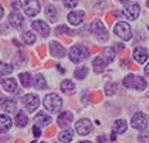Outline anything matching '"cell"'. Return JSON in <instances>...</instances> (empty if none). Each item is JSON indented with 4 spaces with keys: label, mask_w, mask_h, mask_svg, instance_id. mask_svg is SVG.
Returning a JSON list of instances; mask_svg holds the SVG:
<instances>
[{
    "label": "cell",
    "mask_w": 149,
    "mask_h": 143,
    "mask_svg": "<svg viewBox=\"0 0 149 143\" xmlns=\"http://www.w3.org/2000/svg\"><path fill=\"white\" fill-rule=\"evenodd\" d=\"M43 105H44V108H46L48 112H51V113H57L58 110H61L63 108V99L58 96L57 94H48L46 95V98L43 101Z\"/></svg>",
    "instance_id": "cell-1"
},
{
    "label": "cell",
    "mask_w": 149,
    "mask_h": 143,
    "mask_svg": "<svg viewBox=\"0 0 149 143\" xmlns=\"http://www.w3.org/2000/svg\"><path fill=\"white\" fill-rule=\"evenodd\" d=\"M124 85L126 88H134L138 89V91H143L146 88V81L139 75H135V74H129L124 78Z\"/></svg>",
    "instance_id": "cell-2"
},
{
    "label": "cell",
    "mask_w": 149,
    "mask_h": 143,
    "mask_svg": "<svg viewBox=\"0 0 149 143\" xmlns=\"http://www.w3.org/2000/svg\"><path fill=\"white\" fill-rule=\"evenodd\" d=\"M91 31H92V34H94V37H95L98 41H101V43L108 41V38H109V33H108L107 28L104 27V23L101 22V20H94V22H92Z\"/></svg>",
    "instance_id": "cell-3"
},
{
    "label": "cell",
    "mask_w": 149,
    "mask_h": 143,
    "mask_svg": "<svg viewBox=\"0 0 149 143\" xmlns=\"http://www.w3.org/2000/svg\"><path fill=\"white\" fill-rule=\"evenodd\" d=\"M88 55H90L88 50L81 44L74 45V47L70 50V60H71L72 62H75V64H78V62H81L82 60L88 58Z\"/></svg>",
    "instance_id": "cell-4"
},
{
    "label": "cell",
    "mask_w": 149,
    "mask_h": 143,
    "mask_svg": "<svg viewBox=\"0 0 149 143\" xmlns=\"http://www.w3.org/2000/svg\"><path fill=\"white\" fill-rule=\"evenodd\" d=\"M115 34L118 35V37H121L122 40H131V37H132V30H131V26L125 22H119L115 24Z\"/></svg>",
    "instance_id": "cell-5"
},
{
    "label": "cell",
    "mask_w": 149,
    "mask_h": 143,
    "mask_svg": "<svg viewBox=\"0 0 149 143\" xmlns=\"http://www.w3.org/2000/svg\"><path fill=\"white\" fill-rule=\"evenodd\" d=\"M131 125L134 129H138V131H143L146 126H148V118L145 113L142 112H136L132 118H131Z\"/></svg>",
    "instance_id": "cell-6"
},
{
    "label": "cell",
    "mask_w": 149,
    "mask_h": 143,
    "mask_svg": "<svg viewBox=\"0 0 149 143\" xmlns=\"http://www.w3.org/2000/svg\"><path fill=\"white\" fill-rule=\"evenodd\" d=\"M22 102H23L24 108L27 110H30V112H33L38 108V105H40V99L37 95L34 94H29V95H24L23 99H22Z\"/></svg>",
    "instance_id": "cell-7"
},
{
    "label": "cell",
    "mask_w": 149,
    "mask_h": 143,
    "mask_svg": "<svg viewBox=\"0 0 149 143\" xmlns=\"http://www.w3.org/2000/svg\"><path fill=\"white\" fill-rule=\"evenodd\" d=\"M75 131L81 136H87L92 132V125L90 119H81L75 123Z\"/></svg>",
    "instance_id": "cell-8"
},
{
    "label": "cell",
    "mask_w": 149,
    "mask_h": 143,
    "mask_svg": "<svg viewBox=\"0 0 149 143\" xmlns=\"http://www.w3.org/2000/svg\"><path fill=\"white\" fill-rule=\"evenodd\" d=\"M40 9H41V6H40V1H38V0H27L26 4H24V11H26V14L30 16V17L38 14Z\"/></svg>",
    "instance_id": "cell-9"
},
{
    "label": "cell",
    "mask_w": 149,
    "mask_h": 143,
    "mask_svg": "<svg viewBox=\"0 0 149 143\" xmlns=\"http://www.w3.org/2000/svg\"><path fill=\"white\" fill-rule=\"evenodd\" d=\"M132 55H134V58L136 60V62H139V64H145L149 58L148 50L143 48V47H136V48L134 50Z\"/></svg>",
    "instance_id": "cell-10"
},
{
    "label": "cell",
    "mask_w": 149,
    "mask_h": 143,
    "mask_svg": "<svg viewBox=\"0 0 149 143\" xmlns=\"http://www.w3.org/2000/svg\"><path fill=\"white\" fill-rule=\"evenodd\" d=\"M139 11H141L139 4H138V3H131V4H128L125 7L124 14H125L129 20H136L138 16H139Z\"/></svg>",
    "instance_id": "cell-11"
},
{
    "label": "cell",
    "mask_w": 149,
    "mask_h": 143,
    "mask_svg": "<svg viewBox=\"0 0 149 143\" xmlns=\"http://www.w3.org/2000/svg\"><path fill=\"white\" fill-rule=\"evenodd\" d=\"M84 20H85V11H82V10L71 11L68 14V22L72 26H80Z\"/></svg>",
    "instance_id": "cell-12"
},
{
    "label": "cell",
    "mask_w": 149,
    "mask_h": 143,
    "mask_svg": "<svg viewBox=\"0 0 149 143\" xmlns=\"http://www.w3.org/2000/svg\"><path fill=\"white\" fill-rule=\"evenodd\" d=\"M50 53H51L53 57H56V58H63L64 55L67 54L65 48L60 44L58 41H51V44H50Z\"/></svg>",
    "instance_id": "cell-13"
},
{
    "label": "cell",
    "mask_w": 149,
    "mask_h": 143,
    "mask_svg": "<svg viewBox=\"0 0 149 143\" xmlns=\"http://www.w3.org/2000/svg\"><path fill=\"white\" fill-rule=\"evenodd\" d=\"M31 27L34 28L36 31H38L43 37H48V34H50V27H48L47 23L43 22V20H36V22H33Z\"/></svg>",
    "instance_id": "cell-14"
},
{
    "label": "cell",
    "mask_w": 149,
    "mask_h": 143,
    "mask_svg": "<svg viewBox=\"0 0 149 143\" xmlns=\"http://www.w3.org/2000/svg\"><path fill=\"white\" fill-rule=\"evenodd\" d=\"M72 121H74V116H72V113H71L70 110H64L57 119L58 126H61V128H67Z\"/></svg>",
    "instance_id": "cell-15"
},
{
    "label": "cell",
    "mask_w": 149,
    "mask_h": 143,
    "mask_svg": "<svg viewBox=\"0 0 149 143\" xmlns=\"http://www.w3.org/2000/svg\"><path fill=\"white\" fill-rule=\"evenodd\" d=\"M1 88L6 92H17V82L14 78H4L1 79Z\"/></svg>",
    "instance_id": "cell-16"
},
{
    "label": "cell",
    "mask_w": 149,
    "mask_h": 143,
    "mask_svg": "<svg viewBox=\"0 0 149 143\" xmlns=\"http://www.w3.org/2000/svg\"><path fill=\"white\" fill-rule=\"evenodd\" d=\"M23 16L19 13V11H13L10 13V16H9V23L12 24L14 28H20L22 26H23Z\"/></svg>",
    "instance_id": "cell-17"
},
{
    "label": "cell",
    "mask_w": 149,
    "mask_h": 143,
    "mask_svg": "<svg viewBox=\"0 0 149 143\" xmlns=\"http://www.w3.org/2000/svg\"><path fill=\"white\" fill-rule=\"evenodd\" d=\"M34 122L37 126H41V128H44V126H48L50 123H51V118L46 115L44 112H38L37 115L34 116Z\"/></svg>",
    "instance_id": "cell-18"
},
{
    "label": "cell",
    "mask_w": 149,
    "mask_h": 143,
    "mask_svg": "<svg viewBox=\"0 0 149 143\" xmlns=\"http://www.w3.org/2000/svg\"><path fill=\"white\" fill-rule=\"evenodd\" d=\"M0 106L6 112H14L16 110V101L14 99H4L0 98Z\"/></svg>",
    "instance_id": "cell-19"
},
{
    "label": "cell",
    "mask_w": 149,
    "mask_h": 143,
    "mask_svg": "<svg viewBox=\"0 0 149 143\" xmlns=\"http://www.w3.org/2000/svg\"><path fill=\"white\" fill-rule=\"evenodd\" d=\"M92 65H94V71H95L97 74H101L104 69L107 68V61L104 60L102 57H97V58H94Z\"/></svg>",
    "instance_id": "cell-20"
},
{
    "label": "cell",
    "mask_w": 149,
    "mask_h": 143,
    "mask_svg": "<svg viewBox=\"0 0 149 143\" xmlns=\"http://www.w3.org/2000/svg\"><path fill=\"white\" fill-rule=\"evenodd\" d=\"M74 139V132L71 129H64L63 132L58 133V140L63 143H70Z\"/></svg>",
    "instance_id": "cell-21"
},
{
    "label": "cell",
    "mask_w": 149,
    "mask_h": 143,
    "mask_svg": "<svg viewBox=\"0 0 149 143\" xmlns=\"http://www.w3.org/2000/svg\"><path fill=\"white\" fill-rule=\"evenodd\" d=\"M12 128V119L6 115H0V133L6 132Z\"/></svg>",
    "instance_id": "cell-22"
},
{
    "label": "cell",
    "mask_w": 149,
    "mask_h": 143,
    "mask_svg": "<svg viewBox=\"0 0 149 143\" xmlns=\"http://www.w3.org/2000/svg\"><path fill=\"white\" fill-rule=\"evenodd\" d=\"M126 128H128L126 122L124 119H118V121H115L114 126H112V131H114V133H125Z\"/></svg>",
    "instance_id": "cell-23"
},
{
    "label": "cell",
    "mask_w": 149,
    "mask_h": 143,
    "mask_svg": "<svg viewBox=\"0 0 149 143\" xmlns=\"http://www.w3.org/2000/svg\"><path fill=\"white\" fill-rule=\"evenodd\" d=\"M27 123H29V118L26 116V113L23 110H19V113L16 115V125L19 128H24Z\"/></svg>",
    "instance_id": "cell-24"
},
{
    "label": "cell",
    "mask_w": 149,
    "mask_h": 143,
    "mask_svg": "<svg viewBox=\"0 0 149 143\" xmlns=\"http://www.w3.org/2000/svg\"><path fill=\"white\" fill-rule=\"evenodd\" d=\"M46 14H47V17H48L50 22H57V17H58L57 7H54V6H47Z\"/></svg>",
    "instance_id": "cell-25"
},
{
    "label": "cell",
    "mask_w": 149,
    "mask_h": 143,
    "mask_svg": "<svg viewBox=\"0 0 149 143\" xmlns=\"http://www.w3.org/2000/svg\"><path fill=\"white\" fill-rule=\"evenodd\" d=\"M61 89H63V92H65V94H72V92L75 91V85H74L72 81L65 79V81H63V84H61Z\"/></svg>",
    "instance_id": "cell-26"
},
{
    "label": "cell",
    "mask_w": 149,
    "mask_h": 143,
    "mask_svg": "<svg viewBox=\"0 0 149 143\" xmlns=\"http://www.w3.org/2000/svg\"><path fill=\"white\" fill-rule=\"evenodd\" d=\"M34 87L37 89H46V87H47L46 78L43 77L41 74H38V75L34 77Z\"/></svg>",
    "instance_id": "cell-27"
},
{
    "label": "cell",
    "mask_w": 149,
    "mask_h": 143,
    "mask_svg": "<svg viewBox=\"0 0 149 143\" xmlns=\"http://www.w3.org/2000/svg\"><path fill=\"white\" fill-rule=\"evenodd\" d=\"M74 75L78 78V79H84V78L88 75V68L85 65H80L75 71H74Z\"/></svg>",
    "instance_id": "cell-28"
},
{
    "label": "cell",
    "mask_w": 149,
    "mask_h": 143,
    "mask_svg": "<svg viewBox=\"0 0 149 143\" xmlns=\"http://www.w3.org/2000/svg\"><path fill=\"white\" fill-rule=\"evenodd\" d=\"M19 79H20V82H22V85H23L24 88H29L30 84H31L30 74H27V72H22V74L19 75Z\"/></svg>",
    "instance_id": "cell-29"
},
{
    "label": "cell",
    "mask_w": 149,
    "mask_h": 143,
    "mask_svg": "<svg viewBox=\"0 0 149 143\" xmlns=\"http://www.w3.org/2000/svg\"><path fill=\"white\" fill-rule=\"evenodd\" d=\"M23 41L29 45L33 44V43H36V35L31 31H26V33H23Z\"/></svg>",
    "instance_id": "cell-30"
},
{
    "label": "cell",
    "mask_w": 149,
    "mask_h": 143,
    "mask_svg": "<svg viewBox=\"0 0 149 143\" xmlns=\"http://www.w3.org/2000/svg\"><path fill=\"white\" fill-rule=\"evenodd\" d=\"M104 54H105V57H107L108 61H112L115 58V50L112 47H107V48L104 50Z\"/></svg>",
    "instance_id": "cell-31"
},
{
    "label": "cell",
    "mask_w": 149,
    "mask_h": 143,
    "mask_svg": "<svg viewBox=\"0 0 149 143\" xmlns=\"http://www.w3.org/2000/svg\"><path fill=\"white\" fill-rule=\"evenodd\" d=\"M115 91H116V84H115V82L107 84V88H105V92H107V95H114Z\"/></svg>",
    "instance_id": "cell-32"
},
{
    "label": "cell",
    "mask_w": 149,
    "mask_h": 143,
    "mask_svg": "<svg viewBox=\"0 0 149 143\" xmlns=\"http://www.w3.org/2000/svg\"><path fill=\"white\" fill-rule=\"evenodd\" d=\"M14 61L19 62V67L24 65V62H26V54H24V53H19V55H16Z\"/></svg>",
    "instance_id": "cell-33"
},
{
    "label": "cell",
    "mask_w": 149,
    "mask_h": 143,
    "mask_svg": "<svg viewBox=\"0 0 149 143\" xmlns=\"http://www.w3.org/2000/svg\"><path fill=\"white\" fill-rule=\"evenodd\" d=\"M13 72V67L10 64H1V74L3 75H7V74H12Z\"/></svg>",
    "instance_id": "cell-34"
},
{
    "label": "cell",
    "mask_w": 149,
    "mask_h": 143,
    "mask_svg": "<svg viewBox=\"0 0 149 143\" xmlns=\"http://www.w3.org/2000/svg\"><path fill=\"white\" fill-rule=\"evenodd\" d=\"M78 4V0H64V6L67 7V9H72V7H75Z\"/></svg>",
    "instance_id": "cell-35"
},
{
    "label": "cell",
    "mask_w": 149,
    "mask_h": 143,
    "mask_svg": "<svg viewBox=\"0 0 149 143\" xmlns=\"http://www.w3.org/2000/svg\"><path fill=\"white\" fill-rule=\"evenodd\" d=\"M139 142L141 143H149V132H145L143 135L139 136Z\"/></svg>",
    "instance_id": "cell-36"
},
{
    "label": "cell",
    "mask_w": 149,
    "mask_h": 143,
    "mask_svg": "<svg viewBox=\"0 0 149 143\" xmlns=\"http://www.w3.org/2000/svg\"><path fill=\"white\" fill-rule=\"evenodd\" d=\"M63 33H70V30L65 26H58L56 28V34H63Z\"/></svg>",
    "instance_id": "cell-37"
},
{
    "label": "cell",
    "mask_w": 149,
    "mask_h": 143,
    "mask_svg": "<svg viewBox=\"0 0 149 143\" xmlns=\"http://www.w3.org/2000/svg\"><path fill=\"white\" fill-rule=\"evenodd\" d=\"M12 7L14 10H20L22 9V1L20 0H12Z\"/></svg>",
    "instance_id": "cell-38"
},
{
    "label": "cell",
    "mask_w": 149,
    "mask_h": 143,
    "mask_svg": "<svg viewBox=\"0 0 149 143\" xmlns=\"http://www.w3.org/2000/svg\"><path fill=\"white\" fill-rule=\"evenodd\" d=\"M33 133H34L36 137H38L40 135H41V131H40V126H37V125H34V128H33Z\"/></svg>",
    "instance_id": "cell-39"
},
{
    "label": "cell",
    "mask_w": 149,
    "mask_h": 143,
    "mask_svg": "<svg viewBox=\"0 0 149 143\" xmlns=\"http://www.w3.org/2000/svg\"><path fill=\"white\" fill-rule=\"evenodd\" d=\"M107 139H108V137H107L105 135H101V136H98V137H97V142H98V143H104Z\"/></svg>",
    "instance_id": "cell-40"
},
{
    "label": "cell",
    "mask_w": 149,
    "mask_h": 143,
    "mask_svg": "<svg viewBox=\"0 0 149 143\" xmlns=\"http://www.w3.org/2000/svg\"><path fill=\"white\" fill-rule=\"evenodd\" d=\"M145 74H146V75H149V64L145 67Z\"/></svg>",
    "instance_id": "cell-41"
},
{
    "label": "cell",
    "mask_w": 149,
    "mask_h": 143,
    "mask_svg": "<svg viewBox=\"0 0 149 143\" xmlns=\"http://www.w3.org/2000/svg\"><path fill=\"white\" fill-rule=\"evenodd\" d=\"M3 13H4V11H3V7H1V4H0V19L3 17Z\"/></svg>",
    "instance_id": "cell-42"
},
{
    "label": "cell",
    "mask_w": 149,
    "mask_h": 143,
    "mask_svg": "<svg viewBox=\"0 0 149 143\" xmlns=\"http://www.w3.org/2000/svg\"><path fill=\"white\" fill-rule=\"evenodd\" d=\"M116 48H118V50H122V48H124V45H122V44H118V45H116Z\"/></svg>",
    "instance_id": "cell-43"
},
{
    "label": "cell",
    "mask_w": 149,
    "mask_h": 143,
    "mask_svg": "<svg viewBox=\"0 0 149 143\" xmlns=\"http://www.w3.org/2000/svg\"><path fill=\"white\" fill-rule=\"evenodd\" d=\"M121 3H126V1H129V0H119Z\"/></svg>",
    "instance_id": "cell-44"
},
{
    "label": "cell",
    "mask_w": 149,
    "mask_h": 143,
    "mask_svg": "<svg viewBox=\"0 0 149 143\" xmlns=\"http://www.w3.org/2000/svg\"><path fill=\"white\" fill-rule=\"evenodd\" d=\"M80 143H91V142H80Z\"/></svg>",
    "instance_id": "cell-45"
},
{
    "label": "cell",
    "mask_w": 149,
    "mask_h": 143,
    "mask_svg": "<svg viewBox=\"0 0 149 143\" xmlns=\"http://www.w3.org/2000/svg\"><path fill=\"white\" fill-rule=\"evenodd\" d=\"M146 4H148V7H149V0H148V3H146Z\"/></svg>",
    "instance_id": "cell-46"
},
{
    "label": "cell",
    "mask_w": 149,
    "mask_h": 143,
    "mask_svg": "<svg viewBox=\"0 0 149 143\" xmlns=\"http://www.w3.org/2000/svg\"><path fill=\"white\" fill-rule=\"evenodd\" d=\"M31 143H36V142H31Z\"/></svg>",
    "instance_id": "cell-47"
}]
</instances>
